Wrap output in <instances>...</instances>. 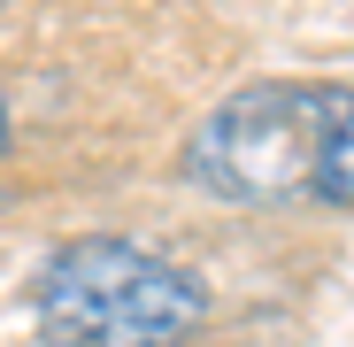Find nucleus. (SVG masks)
<instances>
[{
	"mask_svg": "<svg viewBox=\"0 0 354 347\" xmlns=\"http://www.w3.org/2000/svg\"><path fill=\"white\" fill-rule=\"evenodd\" d=\"M193 186L231 208H354V85H247L185 147Z\"/></svg>",
	"mask_w": 354,
	"mask_h": 347,
	"instance_id": "nucleus-1",
	"label": "nucleus"
},
{
	"mask_svg": "<svg viewBox=\"0 0 354 347\" xmlns=\"http://www.w3.org/2000/svg\"><path fill=\"white\" fill-rule=\"evenodd\" d=\"M31 317L46 347H185L208 324V294L139 240H70L46 255Z\"/></svg>",
	"mask_w": 354,
	"mask_h": 347,
	"instance_id": "nucleus-2",
	"label": "nucleus"
},
{
	"mask_svg": "<svg viewBox=\"0 0 354 347\" xmlns=\"http://www.w3.org/2000/svg\"><path fill=\"white\" fill-rule=\"evenodd\" d=\"M0 139H8V100H0Z\"/></svg>",
	"mask_w": 354,
	"mask_h": 347,
	"instance_id": "nucleus-3",
	"label": "nucleus"
}]
</instances>
